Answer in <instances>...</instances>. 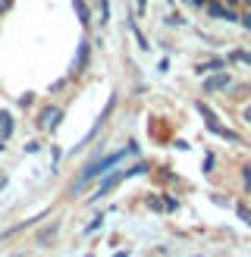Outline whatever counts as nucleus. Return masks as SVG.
<instances>
[{"mask_svg":"<svg viewBox=\"0 0 251 257\" xmlns=\"http://www.w3.org/2000/svg\"><path fill=\"white\" fill-rule=\"evenodd\" d=\"M135 151H138V145H135V141H129V145H126V148H119V151L107 154L104 160H97V163H85V166H82V173L75 176V182L69 185V198L82 195V188H85L88 182H91V179H100V176L107 173V166H116V163H119V160L126 157V154H135Z\"/></svg>","mask_w":251,"mask_h":257,"instance_id":"nucleus-1","label":"nucleus"},{"mask_svg":"<svg viewBox=\"0 0 251 257\" xmlns=\"http://www.w3.org/2000/svg\"><path fill=\"white\" fill-rule=\"evenodd\" d=\"M245 4H248V7H251V0H245Z\"/></svg>","mask_w":251,"mask_h":257,"instance_id":"nucleus-26","label":"nucleus"},{"mask_svg":"<svg viewBox=\"0 0 251 257\" xmlns=\"http://www.w3.org/2000/svg\"><path fill=\"white\" fill-rule=\"evenodd\" d=\"M226 63H245V66H251V54L248 50H232V54L226 57Z\"/></svg>","mask_w":251,"mask_h":257,"instance_id":"nucleus-10","label":"nucleus"},{"mask_svg":"<svg viewBox=\"0 0 251 257\" xmlns=\"http://www.w3.org/2000/svg\"><path fill=\"white\" fill-rule=\"evenodd\" d=\"M213 170V154H207V157H204V173H210Z\"/></svg>","mask_w":251,"mask_h":257,"instance_id":"nucleus-21","label":"nucleus"},{"mask_svg":"<svg viewBox=\"0 0 251 257\" xmlns=\"http://www.w3.org/2000/svg\"><path fill=\"white\" fill-rule=\"evenodd\" d=\"M238 22H242L245 32H251V7H248V13H242V16H238Z\"/></svg>","mask_w":251,"mask_h":257,"instance_id":"nucleus-15","label":"nucleus"},{"mask_svg":"<svg viewBox=\"0 0 251 257\" xmlns=\"http://www.w3.org/2000/svg\"><path fill=\"white\" fill-rule=\"evenodd\" d=\"M223 4H226V7H232V10H235L238 4H242V0H223Z\"/></svg>","mask_w":251,"mask_h":257,"instance_id":"nucleus-24","label":"nucleus"},{"mask_svg":"<svg viewBox=\"0 0 251 257\" xmlns=\"http://www.w3.org/2000/svg\"><path fill=\"white\" fill-rule=\"evenodd\" d=\"M229 63H226L223 57H213V60H207V63H201V66H195V72L198 75H207V72H223Z\"/></svg>","mask_w":251,"mask_h":257,"instance_id":"nucleus-7","label":"nucleus"},{"mask_svg":"<svg viewBox=\"0 0 251 257\" xmlns=\"http://www.w3.org/2000/svg\"><path fill=\"white\" fill-rule=\"evenodd\" d=\"M242 182H245V191H251V166H242Z\"/></svg>","mask_w":251,"mask_h":257,"instance_id":"nucleus-16","label":"nucleus"},{"mask_svg":"<svg viewBox=\"0 0 251 257\" xmlns=\"http://www.w3.org/2000/svg\"><path fill=\"white\" fill-rule=\"evenodd\" d=\"M60 119H63V107L60 104H44L41 113H38V119H35V125L41 128V132H57Z\"/></svg>","mask_w":251,"mask_h":257,"instance_id":"nucleus-3","label":"nucleus"},{"mask_svg":"<svg viewBox=\"0 0 251 257\" xmlns=\"http://www.w3.org/2000/svg\"><path fill=\"white\" fill-rule=\"evenodd\" d=\"M145 204H148L151 210H157V213H163V198H157V195H151V198H148Z\"/></svg>","mask_w":251,"mask_h":257,"instance_id":"nucleus-14","label":"nucleus"},{"mask_svg":"<svg viewBox=\"0 0 251 257\" xmlns=\"http://www.w3.org/2000/svg\"><path fill=\"white\" fill-rule=\"evenodd\" d=\"M242 119H245V122H251V104H248V107H242Z\"/></svg>","mask_w":251,"mask_h":257,"instance_id":"nucleus-22","label":"nucleus"},{"mask_svg":"<svg viewBox=\"0 0 251 257\" xmlns=\"http://www.w3.org/2000/svg\"><path fill=\"white\" fill-rule=\"evenodd\" d=\"M135 4H138V13H145V10H148V0H135Z\"/></svg>","mask_w":251,"mask_h":257,"instance_id":"nucleus-23","label":"nucleus"},{"mask_svg":"<svg viewBox=\"0 0 251 257\" xmlns=\"http://www.w3.org/2000/svg\"><path fill=\"white\" fill-rule=\"evenodd\" d=\"M97 16H100V19H97L100 25L110 22V0H97Z\"/></svg>","mask_w":251,"mask_h":257,"instance_id":"nucleus-11","label":"nucleus"},{"mask_svg":"<svg viewBox=\"0 0 251 257\" xmlns=\"http://www.w3.org/2000/svg\"><path fill=\"white\" fill-rule=\"evenodd\" d=\"M100 223H104V220H100V216H94V220L85 226V232H97V229H100Z\"/></svg>","mask_w":251,"mask_h":257,"instance_id":"nucleus-17","label":"nucleus"},{"mask_svg":"<svg viewBox=\"0 0 251 257\" xmlns=\"http://www.w3.org/2000/svg\"><path fill=\"white\" fill-rule=\"evenodd\" d=\"M223 88H229V72H213L210 79H204V91L213 94V91H223Z\"/></svg>","mask_w":251,"mask_h":257,"instance_id":"nucleus-6","label":"nucleus"},{"mask_svg":"<svg viewBox=\"0 0 251 257\" xmlns=\"http://www.w3.org/2000/svg\"><path fill=\"white\" fill-rule=\"evenodd\" d=\"M72 7H75V13H79V22L88 29V22H91V13H88V7H85V0H72Z\"/></svg>","mask_w":251,"mask_h":257,"instance_id":"nucleus-9","label":"nucleus"},{"mask_svg":"<svg viewBox=\"0 0 251 257\" xmlns=\"http://www.w3.org/2000/svg\"><path fill=\"white\" fill-rule=\"evenodd\" d=\"M13 128H16V119H13L10 110H0V141H7L13 135Z\"/></svg>","mask_w":251,"mask_h":257,"instance_id":"nucleus-8","label":"nucleus"},{"mask_svg":"<svg viewBox=\"0 0 251 257\" xmlns=\"http://www.w3.org/2000/svg\"><path fill=\"white\" fill-rule=\"evenodd\" d=\"M122 179H126V173H113V176H107L104 182H100V188H97L94 195H91V201H104V198L110 195V191H113V188H116V185L122 182Z\"/></svg>","mask_w":251,"mask_h":257,"instance_id":"nucleus-5","label":"nucleus"},{"mask_svg":"<svg viewBox=\"0 0 251 257\" xmlns=\"http://www.w3.org/2000/svg\"><path fill=\"white\" fill-rule=\"evenodd\" d=\"M88 66H91V41H88V38H82V41H79V50H75V57H72L69 75H72V79H82V75L88 72Z\"/></svg>","mask_w":251,"mask_h":257,"instance_id":"nucleus-2","label":"nucleus"},{"mask_svg":"<svg viewBox=\"0 0 251 257\" xmlns=\"http://www.w3.org/2000/svg\"><path fill=\"white\" fill-rule=\"evenodd\" d=\"M204 4H220V0H204Z\"/></svg>","mask_w":251,"mask_h":257,"instance_id":"nucleus-25","label":"nucleus"},{"mask_svg":"<svg viewBox=\"0 0 251 257\" xmlns=\"http://www.w3.org/2000/svg\"><path fill=\"white\" fill-rule=\"evenodd\" d=\"M207 16L210 19H223V22H238V13L232 7H226L223 0L220 4H207Z\"/></svg>","mask_w":251,"mask_h":257,"instance_id":"nucleus-4","label":"nucleus"},{"mask_svg":"<svg viewBox=\"0 0 251 257\" xmlns=\"http://www.w3.org/2000/svg\"><path fill=\"white\" fill-rule=\"evenodd\" d=\"M19 104H22V107H32V104H35V94H32V91H29V94H22Z\"/></svg>","mask_w":251,"mask_h":257,"instance_id":"nucleus-19","label":"nucleus"},{"mask_svg":"<svg viewBox=\"0 0 251 257\" xmlns=\"http://www.w3.org/2000/svg\"><path fill=\"white\" fill-rule=\"evenodd\" d=\"M235 210H238V216H242V220H245V223L251 226V210H248V207H242V204H238V207H235Z\"/></svg>","mask_w":251,"mask_h":257,"instance_id":"nucleus-18","label":"nucleus"},{"mask_svg":"<svg viewBox=\"0 0 251 257\" xmlns=\"http://www.w3.org/2000/svg\"><path fill=\"white\" fill-rule=\"evenodd\" d=\"M54 235H57V223H54V226H47L44 232L38 235V245H50V238H54Z\"/></svg>","mask_w":251,"mask_h":257,"instance_id":"nucleus-12","label":"nucleus"},{"mask_svg":"<svg viewBox=\"0 0 251 257\" xmlns=\"http://www.w3.org/2000/svg\"><path fill=\"white\" fill-rule=\"evenodd\" d=\"M10 7H13V0H0V16H7Z\"/></svg>","mask_w":251,"mask_h":257,"instance_id":"nucleus-20","label":"nucleus"},{"mask_svg":"<svg viewBox=\"0 0 251 257\" xmlns=\"http://www.w3.org/2000/svg\"><path fill=\"white\" fill-rule=\"evenodd\" d=\"M160 198H163V213H167V210H170V213L179 210V201H176L173 195H160Z\"/></svg>","mask_w":251,"mask_h":257,"instance_id":"nucleus-13","label":"nucleus"}]
</instances>
